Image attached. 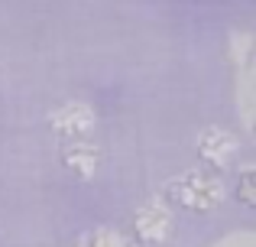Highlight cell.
<instances>
[{"label":"cell","mask_w":256,"mask_h":247,"mask_svg":"<svg viewBox=\"0 0 256 247\" xmlns=\"http://www.w3.org/2000/svg\"><path fill=\"white\" fill-rule=\"evenodd\" d=\"M198 156L204 166H211L214 172L218 169H227V166L237 159L240 153V137L230 130H224V127H204V130L198 133Z\"/></svg>","instance_id":"7a4b0ae2"},{"label":"cell","mask_w":256,"mask_h":247,"mask_svg":"<svg viewBox=\"0 0 256 247\" xmlns=\"http://www.w3.org/2000/svg\"><path fill=\"white\" fill-rule=\"evenodd\" d=\"M211 247H256V234L253 231H234V234H224Z\"/></svg>","instance_id":"30bf717a"},{"label":"cell","mask_w":256,"mask_h":247,"mask_svg":"<svg viewBox=\"0 0 256 247\" xmlns=\"http://www.w3.org/2000/svg\"><path fill=\"white\" fill-rule=\"evenodd\" d=\"M62 166L72 172L75 179H94L100 166V150L91 143V140H72V143L62 146Z\"/></svg>","instance_id":"5b68a950"},{"label":"cell","mask_w":256,"mask_h":247,"mask_svg":"<svg viewBox=\"0 0 256 247\" xmlns=\"http://www.w3.org/2000/svg\"><path fill=\"white\" fill-rule=\"evenodd\" d=\"M120 247H146V244H140L136 237H124V241H120Z\"/></svg>","instance_id":"8fae6325"},{"label":"cell","mask_w":256,"mask_h":247,"mask_svg":"<svg viewBox=\"0 0 256 247\" xmlns=\"http://www.w3.org/2000/svg\"><path fill=\"white\" fill-rule=\"evenodd\" d=\"M237 101H240V117H244V127L253 130V65H244L237 69Z\"/></svg>","instance_id":"8992f818"},{"label":"cell","mask_w":256,"mask_h":247,"mask_svg":"<svg viewBox=\"0 0 256 247\" xmlns=\"http://www.w3.org/2000/svg\"><path fill=\"white\" fill-rule=\"evenodd\" d=\"M172 224H175L172 208L162 202V198L146 202L143 208L136 211V218H133V231H136L140 244H162V241H169Z\"/></svg>","instance_id":"277c9868"},{"label":"cell","mask_w":256,"mask_h":247,"mask_svg":"<svg viewBox=\"0 0 256 247\" xmlns=\"http://www.w3.org/2000/svg\"><path fill=\"white\" fill-rule=\"evenodd\" d=\"M227 198V185L211 169H188L162 185V202L185 211H214Z\"/></svg>","instance_id":"6da1fadb"},{"label":"cell","mask_w":256,"mask_h":247,"mask_svg":"<svg viewBox=\"0 0 256 247\" xmlns=\"http://www.w3.org/2000/svg\"><path fill=\"white\" fill-rule=\"evenodd\" d=\"M237 198L246 205V208H253V205H256V166H253V163H244V166H240Z\"/></svg>","instance_id":"ba28073f"},{"label":"cell","mask_w":256,"mask_h":247,"mask_svg":"<svg viewBox=\"0 0 256 247\" xmlns=\"http://www.w3.org/2000/svg\"><path fill=\"white\" fill-rule=\"evenodd\" d=\"M120 241H124V234L114 228H98L91 237H88V247H120Z\"/></svg>","instance_id":"9c48e42d"},{"label":"cell","mask_w":256,"mask_h":247,"mask_svg":"<svg viewBox=\"0 0 256 247\" xmlns=\"http://www.w3.org/2000/svg\"><path fill=\"white\" fill-rule=\"evenodd\" d=\"M94 124H98V117H94L91 104H84V101H68V104H62L58 111L49 114V127L65 143H72V140H88L94 133Z\"/></svg>","instance_id":"3957f363"},{"label":"cell","mask_w":256,"mask_h":247,"mask_svg":"<svg viewBox=\"0 0 256 247\" xmlns=\"http://www.w3.org/2000/svg\"><path fill=\"white\" fill-rule=\"evenodd\" d=\"M78 247H88V244H84V241H82V244H78Z\"/></svg>","instance_id":"7c38bea8"},{"label":"cell","mask_w":256,"mask_h":247,"mask_svg":"<svg viewBox=\"0 0 256 247\" xmlns=\"http://www.w3.org/2000/svg\"><path fill=\"white\" fill-rule=\"evenodd\" d=\"M250 52H253V36L244 30H234L227 36V59L234 62V69H244L250 65Z\"/></svg>","instance_id":"52a82bcc"}]
</instances>
